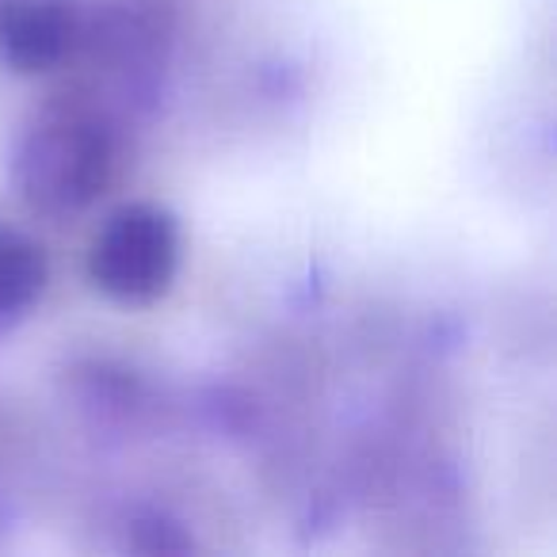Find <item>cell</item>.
Segmentation results:
<instances>
[{"instance_id":"cell-2","label":"cell","mask_w":557,"mask_h":557,"mask_svg":"<svg viewBox=\"0 0 557 557\" xmlns=\"http://www.w3.org/2000/svg\"><path fill=\"white\" fill-rule=\"evenodd\" d=\"M180 271V225L153 202H126L96 230L88 278L119 306H153Z\"/></svg>"},{"instance_id":"cell-4","label":"cell","mask_w":557,"mask_h":557,"mask_svg":"<svg viewBox=\"0 0 557 557\" xmlns=\"http://www.w3.org/2000/svg\"><path fill=\"white\" fill-rule=\"evenodd\" d=\"M47 256L27 233L0 225V333L24 321L47 290Z\"/></svg>"},{"instance_id":"cell-1","label":"cell","mask_w":557,"mask_h":557,"mask_svg":"<svg viewBox=\"0 0 557 557\" xmlns=\"http://www.w3.org/2000/svg\"><path fill=\"white\" fill-rule=\"evenodd\" d=\"M119 172L115 131L81 103L42 111L24 134L16 180L24 199L42 214H77L111 187Z\"/></svg>"},{"instance_id":"cell-3","label":"cell","mask_w":557,"mask_h":557,"mask_svg":"<svg viewBox=\"0 0 557 557\" xmlns=\"http://www.w3.org/2000/svg\"><path fill=\"white\" fill-rule=\"evenodd\" d=\"M73 16L62 0H0V62L47 73L70 54Z\"/></svg>"}]
</instances>
